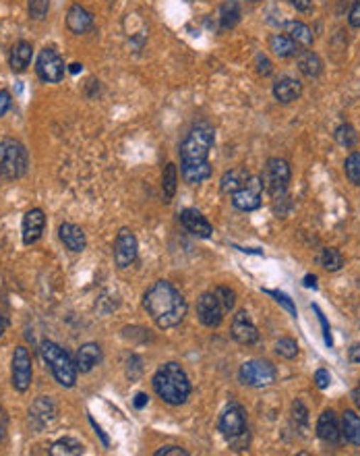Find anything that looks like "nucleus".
<instances>
[{
  "label": "nucleus",
  "mask_w": 360,
  "mask_h": 456,
  "mask_svg": "<svg viewBox=\"0 0 360 456\" xmlns=\"http://www.w3.org/2000/svg\"><path fill=\"white\" fill-rule=\"evenodd\" d=\"M143 307L158 328H176L187 315V301L168 280H158L145 290Z\"/></svg>",
  "instance_id": "nucleus-1"
},
{
  "label": "nucleus",
  "mask_w": 360,
  "mask_h": 456,
  "mask_svg": "<svg viewBox=\"0 0 360 456\" xmlns=\"http://www.w3.org/2000/svg\"><path fill=\"white\" fill-rule=\"evenodd\" d=\"M153 390L156 394L172 407H180L187 403L191 394V382L185 369L178 363H164L153 376Z\"/></svg>",
  "instance_id": "nucleus-2"
},
{
  "label": "nucleus",
  "mask_w": 360,
  "mask_h": 456,
  "mask_svg": "<svg viewBox=\"0 0 360 456\" xmlns=\"http://www.w3.org/2000/svg\"><path fill=\"white\" fill-rule=\"evenodd\" d=\"M219 432L228 440L230 448L242 452L251 444V433L246 425V413L240 407L239 403H230L219 415Z\"/></svg>",
  "instance_id": "nucleus-3"
},
{
  "label": "nucleus",
  "mask_w": 360,
  "mask_h": 456,
  "mask_svg": "<svg viewBox=\"0 0 360 456\" xmlns=\"http://www.w3.org/2000/svg\"><path fill=\"white\" fill-rule=\"evenodd\" d=\"M216 142V131L209 122L201 120L192 124L187 137L180 144V160L182 162H205Z\"/></svg>",
  "instance_id": "nucleus-4"
},
{
  "label": "nucleus",
  "mask_w": 360,
  "mask_h": 456,
  "mask_svg": "<svg viewBox=\"0 0 360 456\" xmlns=\"http://www.w3.org/2000/svg\"><path fill=\"white\" fill-rule=\"evenodd\" d=\"M40 351H42V357H44L52 376H54V380L58 384L65 386V388H72L77 384V376H79L77 365L71 359V355L60 344H56L52 340H44Z\"/></svg>",
  "instance_id": "nucleus-5"
},
{
  "label": "nucleus",
  "mask_w": 360,
  "mask_h": 456,
  "mask_svg": "<svg viewBox=\"0 0 360 456\" xmlns=\"http://www.w3.org/2000/svg\"><path fill=\"white\" fill-rule=\"evenodd\" d=\"M29 166V154L25 145L17 139H2L0 142V176L15 181L21 179Z\"/></svg>",
  "instance_id": "nucleus-6"
},
{
  "label": "nucleus",
  "mask_w": 360,
  "mask_h": 456,
  "mask_svg": "<svg viewBox=\"0 0 360 456\" xmlns=\"http://www.w3.org/2000/svg\"><path fill=\"white\" fill-rule=\"evenodd\" d=\"M290 176H292V170L290 164L282 158H269L263 166V187L265 191L269 193L273 199H284L286 189L290 185Z\"/></svg>",
  "instance_id": "nucleus-7"
},
{
  "label": "nucleus",
  "mask_w": 360,
  "mask_h": 456,
  "mask_svg": "<svg viewBox=\"0 0 360 456\" xmlns=\"http://www.w3.org/2000/svg\"><path fill=\"white\" fill-rule=\"evenodd\" d=\"M278 369L271 361L265 359H251L242 363L239 371L240 384L251 386V388H267L276 382Z\"/></svg>",
  "instance_id": "nucleus-8"
},
{
  "label": "nucleus",
  "mask_w": 360,
  "mask_h": 456,
  "mask_svg": "<svg viewBox=\"0 0 360 456\" xmlns=\"http://www.w3.org/2000/svg\"><path fill=\"white\" fill-rule=\"evenodd\" d=\"M263 191V179L261 176H249L244 187L232 195V206L240 212H255V210L261 208Z\"/></svg>",
  "instance_id": "nucleus-9"
},
{
  "label": "nucleus",
  "mask_w": 360,
  "mask_h": 456,
  "mask_svg": "<svg viewBox=\"0 0 360 456\" xmlns=\"http://www.w3.org/2000/svg\"><path fill=\"white\" fill-rule=\"evenodd\" d=\"M36 73L46 83H58L65 77V60L54 48H44L38 56Z\"/></svg>",
  "instance_id": "nucleus-10"
},
{
  "label": "nucleus",
  "mask_w": 360,
  "mask_h": 456,
  "mask_svg": "<svg viewBox=\"0 0 360 456\" xmlns=\"http://www.w3.org/2000/svg\"><path fill=\"white\" fill-rule=\"evenodd\" d=\"M11 378H13V388L17 392H27V388L31 386V378H33V363H31V355L25 346H17L13 353V369H11Z\"/></svg>",
  "instance_id": "nucleus-11"
},
{
  "label": "nucleus",
  "mask_w": 360,
  "mask_h": 456,
  "mask_svg": "<svg viewBox=\"0 0 360 456\" xmlns=\"http://www.w3.org/2000/svg\"><path fill=\"white\" fill-rule=\"evenodd\" d=\"M137 253H139V243H137V237L133 235V230L120 228L116 240H114V264L119 265L120 270H124L131 264H135Z\"/></svg>",
  "instance_id": "nucleus-12"
},
{
  "label": "nucleus",
  "mask_w": 360,
  "mask_h": 456,
  "mask_svg": "<svg viewBox=\"0 0 360 456\" xmlns=\"http://www.w3.org/2000/svg\"><path fill=\"white\" fill-rule=\"evenodd\" d=\"M197 315L199 322L207 328H217L224 322V307L216 297V292H203L197 301Z\"/></svg>",
  "instance_id": "nucleus-13"
},
{
  "label": "nucleus",
  "mask_w": 360,
  "mask_h": 456,
  "mask_svg": "<svg viewBox=\"0 0 360 456\" xmlns=\"http://www.w3.org/2000/svg\"><path fill=\"white\" fill-rule=\"evenodd\" d=\"M230 334L239 344H244V346H251V344H255L259 340V330H257V326L253 324L251 315L246 312H239L232 317Z\"/></svg>",
  "instance_id": "nucleus-14"
},
{
  "label": "nucleus",
  "mask_w": 360,
  "mask_h": 456,
  "mask_svg": "<svg viewBox=\"0 0 360 456\" xmlns=\"http://www.w3.org/2000/svg\"><path fill=\"white\" fill-rule=\"evenodd\" d=\"M317 435L321 442L329 444V446H337L342 442V428H339V421H337L336 413L329 408V410H323L319 421H317Z\"/></svg>",
  "instance_id": "nucleus-15"
},
{
  "label": "nucleus",
  "mask_w": 360,
  "mask_h": 456,
  "mask_svg": "<svg viewBox=\"0 0 360 456\" xmlns=\"http://www.w3.org/2000/svg\"><path fill=\"white\" fill-rule=\"evenodd\" d=\"M180 222L195 237L209 239L214 235V226L209 224V220L203 216L201 212H197V210H182L180 212Z\"/></svg>",
  "instance_id": "nucleus-16"
},
{
  "label": "nucleus",
  "mask_w": 360,
  "mask_h": 456,
  "mask_svg": "<svg viewBox=\"0 0 360 456\" xmlns=\"http://www.w3.org/2000/svg\"><path fill=\"white\" fill-rule=\"evenodd\" d=\"M54 417H56V405L52 403L50 396H40L29 408V419L36 430H44L48 423L54 421Z\"/></svg>",
  "instance_id": "nucleus-17"
},
{
  "label": "nucleus",
  "mask_w": 360,
  "mask_h": 456,
  "mask_svg": "<svg viewBox=\"0 0 360 456\" xmlns=\"http://www.w3.org/2000/svg\"><path fill=\"white\" fill-rule=\"evenodd\" d=\"M46 226V216L40 208L29 210L23 216V243L25 245H33L38 243Z\"/></svg>",
  "instance_id": "nucleus-18"
},
{
  "label": "nucleus",
  "mask_w": 360,
  "mask_h": 456,
  "mask_svg": "<svg viewBox=\"0 0 360 456\" xmlns=\"http://www.w3.org/2000/svg\"><path fill=\"white\" fill-rule=\"evenodd\" d=\"M58 237H60V240L65 243V247H67V249H71V251H75V253H81V251L87 247V239H85L83 228H81V226H77V224H72V222H65V224H60V228H58Z\"/></svg>",
  "instance_id": "nucleus-19"
},
{
  "label": "nucleus",
  "mask_w": 360,
  "mask_h": 456,
  "mask_svg": "<svg viewBox=\"0 0 360 456\" xmlns=\"http://www.w3.org/2000/svg\"><path fill=\"white\" fill-rule=\"evenodd\" d=\"M302 94V83L294 77H280L273 83V96L280 104H290L294 100H298Z\"/></svg>",
  "instance_id": "nucleus-20"
},
{
  "label": "nucleus",
  "mask_w": 360,
  "mask_h": 456,
  "mask_svg": "<svg viewBox=\"0 0 360 456\" xmlns=\"http://www.w3.org/2000/svg\"><path fill=\"white\" fill-rule=\"evenodd\" d=\"M99 361H102V349H99V344H96V342L83 344L77 351V355H75V365H77L79 373H89Z\"/></svg>",
  "instance_id": "nucleus-21"
},
{
  "label": "nucleus",
  "mask_w": 360,
  "mask_h": 456,
  "mask_svg": "<svg viewBox=\"0 0 360 456\" xmlns=\"http://www.w3.org/2000/svg\"><path fill=\"white\" fill-rule=\"evenodd\" d=\"M67 27L71 29L72 33L81 36V33H85V31H89L94 27V15L87 9H83L81 4H72L69 13H67Z\"/></svg>",
  "instance_id": "nucleus-22"
},
{
  "label": "nucleus",
  "mask_w": 360,
  "mask_h": 456,
  "mask_svg": "<svg viewBox=\"0 0 360 456\" xmlns=\"http://www.w3.org/2000/svg\"><path fill=\"white\" fill-rule=\"evenodd\" d=\"M31 58H33V46L29 42H17L13 50H11V56H9V63H11V69L15 73L27 71V67L31 65Z\"/></svg>",
  "instance_id": "nucleus-23"
},
{
  "label": "nucleus",
  "mask_w": 360,
  "mask_h": 456,
  "mask_svg": "<svg viewBox=\"0 0 360 456\" xmlns=\"http://www.w3.org/2000/svg\"><path fill=\"white\" fill-rule=\"evenodd\" d=\"M249 176H251V174L246 172V169H242V166L228 170V172L222 176V181H219V191L226 193V195H234L239 189L244 187V183L249 181Z\"/></svg>",
  "instance_id": "nucleus-24"
},
{
  "label": "nucleus",
  "mask_w": 360,
  "mask_h": 456,
  "mask_svg": "<svg viewBox=\"0 0 360 456\" xmlns=\"http://www.w3.org/2000/svg\"><path fill=\"white\" fill-rule=\"evenodd\" d=\"M182 179L189 183V185H199L203 181H207L212 176V166L209 162H182Z\"/></svg>",
  "instance_id": "nucleus-25"
},
{
  "label": "nucleus",
  "mask_w": 360,
  "mask_h": 456,
  "mask_svg": "<svg viewBox=\"0 0 360 456\" xmlns=\"http://www.w3.org/2000/svg\"><path fill=\"white\" fill-rule=\"evenodd\" d=\"M284 29H286V36L294 40V44L298 48H311L312 46V31L307 23H302V21H288V23L284 25Z\"/></svg>",
  "instance_id": "nucleus-26"
},
{
  "label": "nucleus",
  "mask_w": 360,
  "mask_h": 456,
  "mask_svg": "<svg viewBox=\"0 0 360 456\" xmlns=\"http://www.w3.org/2000/svg\"><path fill=\"white\" fill-rule=\"evenodd\" d=\"M298 71L302 73L305 77L315 79V77H319L321 71H323V63L311 50H300L298 52Z\"/></svg>",
  "instance_id": "nucleus-27"
},
{
  "label": "nucleus",
  "mask_w": 360,
  "mask_h": 456,
  "mask_svg": "<svg viewBox=\"0 0 360 456\" xmlns=\"http://www.w3.org/2000/svg\"><path fill=\"white\" fill-rule=\"evenodd\" d=\"M269 50H271L276 56H280V58H290V56H294V54L300 52L298 46L294 44V40L288 38L286 33H276V36H271V38H269Z\"/></svg>",
  "instance_id": "nucleus-28"
},
{
  "label": "nucleus",
  "mask_w": 360,
  "mask_h": 456,
  "mask_svg": "<svg viewBox=\"0 0 360 456\" xmlns=\"http://www.w3.org/2000/svg\"><path fill=\"white\" fill-rule=\"evenodd\" d=\"M342 435L360 448V417L354 410H346L342 415Z\"/></svg>",
  "instance_id": "nucleus-29"
},
{
  "label": "nucleus",
  "mask_w": 360,
  "mask_h": 456,
  "mask_svg": "<svg viewBox=\"0 0 360 456\" xmlns=\"http://www.w3.org/2000/svg\"><path fill=\"white\" fill-rule=\"evenodd\" d=\"M85 452L83 444L75 438H60L52 444L50 455L52 456H79Z\"/></svg>",
  "instance_id": "nucleus-30"
},
{
  "label": "nucleus",
  "mask_w": 360,
  "mask_h": 456,
  "mask_svg": "<svg viewBox=\"0 0 360 456\" xmlns=\"http://www.w3.org/2000/svg\"><path fill=\"white\" fill-rule=\"evenodd\" d=\"M240 21V2L239 0H226L219 9V25L224 31L232 29Z\"/></svg>",
  "instance_id": "nucleus-31"
},
{
  "label": "nucleus",
  "mask_w": 360,
  "mask_h": 456,
  "mask_svg": "<svg viewBox=\"0 0 360 456\" xmlns=\"http://www.w3.org/2000/svg\"><path fill=\"white\" fill-rule=\"evenodd\" d=\"M176 183H178V170L176 166L168 162L166 166H164V172H162V191H164V197H166V201H170L172 197H174V193H176Z\"/></svg>",
  "instance_id": "nucleus-32"
},
{
  "label": "nucleus",
  "mask_w": 360,
  "mask_h": 456,
  "mask_svg": "<svg viewBox=\"0 0 360 456\" xmlns=\"http://www.w3.org/2000/svg\"><path fill=\"white\" fill-rule=\"evenodd\" d=\"M319 264L323 265L327 272H337L344 265V255L334 247H325L319 255Z\"/></svg>",
  "instance_id": "nucleus-33"
},
{
  "label": "nucleus",
  "mask_w": 360,
  "mask_h": 456,
  "mask_svg": "<svg viewBox=\"0 0 360 456\" xmlns=\"http://www.w3.org/2000/svg\"><path fill=\"white\" fill-rule=\"evenodd\" d=\"M334 135H336V142L342 145V147H354V145L359 144V133H356L354 127L348 124V122H346V124H339Z\"/></svg>",
  "instance_id": "nucleus-34"
},
{
  "label": "nucleus",
  "mask_w": 360,
  "mask_h": 456,
  "mask_svg": "<svg viewBox=\"0 0 360 456\" xmlns=\"http://www.w3.org/2000/svg\"><path fill=\"white\" fill-rule=\"evenodd\" d=\"M344 170H346V176L352 185L360 187V152H352L346 162H344Z\"/></svg>",
  "instance_id": "nucleus-35"
},
{
  "label": "nucleus",
  "mask_w": 360,
  "mask_h": 456,
  "mask_svg": "<svg viewBox=\"0 0 360 456\" xmlns=\"http://www.w3.org/2000/svg\"><path fill=\"white\" fill-rule=\"evenodd\" d=\"M276 353L284 359H294L298 355V344L294 338H280L276 342Z\"/></svg>",
  "instance_id": "nucleus-36"
},
{
  "label": "nucleus",
  "mask_w": 360,
  "mask_h": 456,
  "mask_svg": "<svg viewBox=\"0 0 360 456\" xmlns=\"http://www.w3.org/2000/svg\"><path fill=\"white\" fill-rule=\"evenodd\" d=\"M216 297L219 299V303H222V307H224V312H232L234 309V303H236V292L232 290V288L228 287H216Z\"/></svg>",
  "instance_id": "nucleus-37"
},
{
  "label": "nucleus",
  "mask_w": 360,
  "mask_h": 456,
  "mask_svg": "<svg viewBox=\"0 0 360 456\" xmlns=\"http://www.w3.org/2000/svg\"><path fill=\"white\" fill-rule=\"evenodd\" d=\"M29 17L36 21H42L50 11V0H29Z\"/></svg>",
  "instance_id": "nucleus-38"
},
{
  "label": "nucleus",
  "mask_w": 360,
  "mask_h": 456,
  "mask_svg": "<svg viewBox=\"0 0 360 456\" xmlns=\"http://www.w3.org/2000/svg\"><path fill=\"white\" fill-rule=\"evenodd\" d=\"M292 415H294V421H296L300 428H307V423H309V410H307V407H305L300 401H294V405H292Z\"/></svg>",
  "instance_id": "nucleus-39"
},
{
  "label": "nucleus",
  "mask_w": 360,
  "mask_h": 456,
  "mask_svg": "<svg viewBox=\"0 0 360 456\" xmlns=\"http://www.w3.org/2000/svg\"><path fill=\"white\" fill-rule=\"evenodd\" d=\"M269 295H273L276 301H278L284 309H288L292 317H296V307H294V303L290 301L288 295H284V292H280V290H269Z\"/></svg>",
  "instance_id": "nucleus-40"
},
{
  "label": "nucleus",
  "mask_w": 360,
  "mask_h": 456,
  "mask_svg": "<svg viewBox=\"0 0 360 456\" xmlns=\"http://www.w3.org/2000/svg\"><path fill=\"white\" fill-rule=\"evenodd\" d=\"M156 456H189V450H185L180 446H164L156 452Z\"/></svg>",
  "instance_id": "nucleus-41"
},
{
  "label": "nucleus",
  "mask_w": 360,
  "mask_h": 456,
  "mask_svg": "<svg viewBox=\"0 0 360 456\" xmlns=\"http://www.w3.org/2000/svg\"><path fill=\"white\" fill-rule=\"evenodd\" d=\"M329 382H332L329 371H325V369H317V371H315V384H317V388L325 390V388L329 386Z\"/></svg>",
  "instance_id": "nucleus-42"
},
{
  "label": "nucleus",
  "mask_w": 360,
  "mask_h": 456,
  "mask_svg": "<svg viewBox=\"0 0 360 456\" xmlns=\"http://www.w3.org/2000/svg\"><path fill=\"white\" fill-rule=\"evenodd\" d=\"M13 106V97L6 90H0V117H4Z\"/></svg>",
  "instance_id": "nucleus-43"
},
{
  "label": "nucleus",
  "mask_w": 360,
  "mask_h": 456,
  "mask_svg": "<svg viewBox=\"0 0 360 456\" xmlns=\"http://www.w3.org/2000/svg\"><path fill=\"white\" fill-rule=\"evenodd\" d=\"M348 21L352 27H360V0H354L352 9H350V15H348Z\"/></svg>",
  "instance_id": "nucleus-44"
},
{
  "label": "nucleus",
  "mask_w": 360,
  "mask_h": 456,
  "mask_svg": "<svg viewBox=\"0 0 360 456\" xmlns=\"http://www.w3.org/2000/svg\"><path fill=\"white\" fill-rule=\"evenodd\" d=\"M257 71H259V75H263V77H267V75H271V63L265 58V56H257Z\"/></svg>",
  "instance_id": "nucleus-45"
},
{
  "label": "nucleus",
  "mask_w": 360,
  "mask_h": 456,
  "mask_svg": "<svg viewBox=\"0 0 360 456\" xmlns=\"http://www.w3.org/2000/svg\"><path fill=\"white\" fill-rule=\"evenodd\" d=\"M292 2V6L296 9V11H300V13H309L312 9V0H290Z\"/></svg>",
  "instance_id": "nucleus-46"
},
{
  "label": "nucleus",
  "mask_w": 360,
  "mask_h": 456,
  "mask_svg": "<svg viewBox=\"0 0 360 456\" xmlns=\"http://www.w3.org/2000/svg\"><path fill=\"white\" fill-rule=\"evenodd\" d=\"M315 312L319 313V319H321V326H323V332H325V342H327V344L332 346V334H329V326H327V322H325V315L319 312L317 307H315Z\"/></svg>",
  "instance_id": "nucleus-47"
},
{
  "label": "nucleus",
  "mask_w": 360,
  "mask_h": 456,
  "mask_svg": "<svg viewBox=\"0 0 360 456\" xmlns=\"http://www.w3.org/2000/svg\"><path fill=\"white\" fill-rule=\"evenodd\" d=\"M348 357H350V361H352V363H359V365H360V342H356V344H354V346L350 349Z\"/></svg>",
  "instance_id": "nucleus-48"
},
{
  "label": "nucleus",
  "mask_w": 360,
  "mask_h": 456,
  "mask_svg": "<svg viewBox=\"0 0 360 456\" xmlns=\"http://www.w3.org/2000/svg\"><path fill=\"white\" fill-rule=\"evenodd\" d=\"M147 401H149V396H147V394H143V392H139V394L135 396L133 405H135V408H143L145 405H147Z\"/></svg>",
  "instance_id": "nucleus-49"
},
{
  "label": "nucleus",
  "mask_w": 360,
  "mask_h": 456,
  "mask_svg": "<svg viewBox=\"0 0 360 456\" xmlns=\"http://www.w3.org/2000/svg\"><path fill=\"white\" fill-rule=\"evenodd\" d=\"M305 287L317 288V278H315V276H307V278H305Z\"/></svg>",
  "instance_id": "nucleus-50"
},
{
  "label": "nucleus",
  "mask_w": 360,
  "mask_h": 456,
  "mask_svg": "<svg viewBox=\"0 0 360 456\" xmlns=\"http://www.w3.org/2000/svg\"><path fill=\"white\" fill-rule=\"evenodd\" d=\"M352 398H354V405L360 408V384L356 386V390H354V394H352Z\"/></svg>",
  "instance_id": "nucleus-51"
},
{
  "label": "nucleus",
  "mask_w": 360,
  "mask_h": 456,
  "mask_svg": "<svg viewBox=\"0 0 360 456\" xmlns=\"http://www.w3.org/2000/svg\"><path fill=\"white\" fill-rule=\"evenodd\" d=\"M4 438V415H2V410H0V440Z\"/></svg>",
  "instance_id": "nucleus-52"
},
{
  "label": "nucleus",
  "mask_w": 360,
  "mask_h": 456,
  "mask_svg": "<svg viewBox=\"0 0 360 456\" xmlns=\"http://www.w3.org/2000/svg\"><path fill=\"white\" fill-rule=\"evenodd\" d=\"M4 328H6V322L0 317V338H2V334H4Z\"/></svg>",
  "instance_id": "nucleus-53"
},
{
  "label": "nucleus",
  "mask_w": 360,
  "mask_h": 456,
  "mask_svg": "<svg viewBox=\"0 0 360 456\" xmlns=\"http://www.w3.org/2000/svg\"><path fill=\"white\" fill-rule=\"evenodd\" d=\"M79 67H81V65H71V71L72 73H79Z\"/></svg>",
  "instance_id": "nucleus-54"
},
{
  "label": "nucleus",
  "mask_w": 360,
  "mask_h": 456,
  "mask_svg": "<svg viewBox=\"0 0 360 456\" xmlns=\"http://www.w3.org/2000/svg\"><path fill=\"white\" fill-rule=\"evenodd\" d=\"M249 2H259V0H249Z\"/></svg>",
  "instance_id": "nucleus-55"
}]
</instances>
